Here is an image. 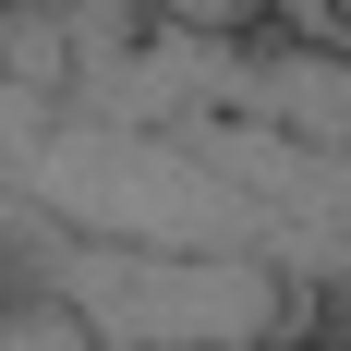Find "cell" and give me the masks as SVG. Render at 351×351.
<instances>
[{"instance_id":"cell-1","label":"cell","mask_w":351,"mask_h":351,"mask_svg":"<svg viewBox=\"0 0 351 351\" xmlns=\"http://www.w3.org/2000/svg\"><path fill=\"white\" fill-rule=\"evenodd\" d=\"M351 303V49L170 0L0 12V351H315Z\"/></svg>"},{"instance_id":"cell-2","label":"cell","mask_w":351,"mask_h":351,"mask_svg":"<svg viewBox=\"0 0 351 351\" xmlns=\"http://www.w3.org/2000/svg\"><path fill=\"white\" fill-rule=\"evenodd\" d=\"M170 12H194V25H243V12H267V0H170Z\"/></svg>"},{"instance_id":"cell-3","label":"cell","mask_w":351,"mask_h":351,"mask_svg":"<svg viewBox=\"0 0 351 351\" xmlns=\"http://www.w3.org/2000/svg\"><path fill=\"white\" fill-rule=\"evenodd\" d=\"M339 36H351V0H339Z\"/></svg>"},{"instance_id":"cell-4","label":"cell","mask_w":351,"mask_h":351,"mask_svg":"<svg viewBox=\"0 0 351 351\" xmlns=\"http://www.w3.org/2000/svg\"><path fill=\"white\" fill-rule=\"evenodd\" d=\"M0 12H12V0H0Z\"/></svg>"}]
</instances>
